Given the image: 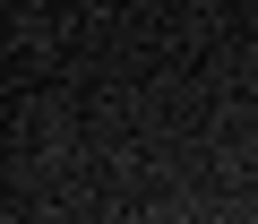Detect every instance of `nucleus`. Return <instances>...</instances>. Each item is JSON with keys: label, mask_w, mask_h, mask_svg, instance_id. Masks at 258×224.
Wrapping results in <instances>:
<instances>
[]
</instances>
